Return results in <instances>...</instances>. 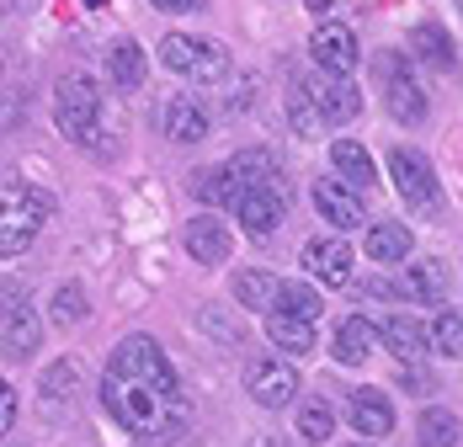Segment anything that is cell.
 Masks as SVG:
<instances>
[{
  "mask_svg": "<svg viewBox=\"0 0 463 447\" xmlns=\"http://www.w3.org/2000/svg\"><path fill=\"white\" fill-rule=\"evenodd\" d=\"M101 404L144 447L176 442L192 421L182 378H176L171 357L160 352V341H149V336H123L112 347L107 373H101Z\"/></svg>",
  "mask_w": 463,
  "mask_h": 447,
  "instance_id": "1",
  "label": "cell"
},
{
  "mask_svg": "<svg viewBox=\"0 0 463 447\" xmlns=\"http://www.w3.org/2000/svg\"><path fill=\"white\" fill-rule=\"evenodd\" d=\"M48 214H53V203L38 186H27V181H16V176H0V256L33 251Z\"/></svg>",
  "mask_w": 463,
  "mask_h": 447,
  "instance_id": "2",
  "label": "cell"
},
{
  "mask_svg": "<svg viewBox=\"0 0 463 447\" xmlns=\"http://www.w3.org/2000/svg\"><path fill=\"white\" fill-rule=\"evenodd\" d=\"M53 123H59V134L75 138V144H91L96 123H101V90L86 70H70L59 86H53Z\"/></svg>",
  "mask_w": 463,
  "mask_h": 447,
  "instance_id": "3",
  "label": "cell"
},
{
  "mask_svg": "<svg viewBox=\"0 0 463 447\" xmlns=\"http://www.w3.org/2000/svg\"><path fill=\"white\" fill-rule=\"evenodd\" d=\"M160 59H165V70H176L186 81H203V86L230 75V53L219 43H208V38H192V33H165Z\"/></svg>",
  "mask_w": 463,
  "mask_h": 447,
  "instance_id": "4",
  "label": "cell"
},
{
  "mask_svg": "<svg viewBox=\"0 0 463 447\" xmlns=\"http://www.w3.org/2000/svg\"><path fill=\"white\" fill-rule=\"evenodd\" d=\"M383 101H389V112H394L405 128H416L420 118H426V90H420V81H416V70H411L405 53H389V59H383Z\"/></svg>",
  "mask_w": 463,
  "mask_h": 447,
  "instance_id": "5",
  "label": "cell"
},
{
  "mask_svg": "<svg viewBox=\"0 0 463 447\" xmlns=\"http://www.w3.org/2000/svg\"><path fill=\"white\" fill-rule=\"evenodd\" d=\"M389 181L400 186V197H405L411 208H437V203H442L437 171H431V160H420L416 149H394V155H389Z\"/></svg>",
  "mask_w": 463,
  "mask_h": 447,
  "instance_id": "6",
  "label": "cell"
},
{
  "mask_svg": "<svg viewBox=\"0 0 463 447\" xmlns=\"http://www.w3.org/2000/svg\"><path fill=\"white\" fill-rule=\"evenodd\" d=\"M245 389H250V400L261 404V410H282L298 395V367L282 357H261L245 367Z\"/></svg>",
  "mask_w": 463,
  "mask_h": 447,
  "instance_id": "7",
  "label": "cell"
},
{
  "mask_svg": "<svg viewBox=\"0 0 463 447\" xmlns=\"http://www.w3.org/2000/svg\"><path fill=\"white\" fill-rule=\"evenodd\" d=\"M282 214H288V192L278 186H240V197H234V219L245 224V234H278Z\"/></svg>",
  "mask_w": 463,
  "mask_h": 447,
  "instance_id": "8",
  "label": "cell"
},
{
  "mask_svg": "<svg viewBox=\"0 0 463 447\" xmlns=\"http://www.w3.org/2000/svg\"><path fill=\"white\" fill-rule=\"evenodd\" d=\"M38 341H43V319L38 309L22 299V293H11V304H5V325H0V352L11 362H27L38 352Z\"/></svg>",
  "mask_w": 463,
  "mask_h": 447,
  "instance_id": "9",
  "label": "cell"
},
{
  "mask_svg": "<svg viewBox=\"0 0 463 447\" xmlns=\"http://www.w3.org/2000/svg\"><path fill=\"white\" fill-rule=\"evenodd\" d=\"M309 53H315V64H320L325 75H352L357 70V33L352 27H341V22H320L315 27V38H309Z\"/></svg>",
  "mask_w": 463,
  "mask_h": 447,
  "instance_id": "10",
  "label": "cell"
},
{
  "mask_svg": "<svg viewBox=\"0 0 463 447\" xmlns=\"http://www.w3.org/2000/svg\"><path fill=\"white\" fill-rule=\"evenodd\" d=\"M304 86H309V96L320 101L325 123H352V118L363 112V90L352 86L346 75H325V70H320V75H309Z\"/></svg>",
  "mask_w": 463,
  "mask_h": 447,
  "instance_id": "11",
  "label": "cell"
},
{
  "mask_svg": "<svg viewBox=\"0 0 463 447\" xmlns=\"http://www.w3.org/2000/svg\"><path fill=\"white\" fill-rule=\"evenodd\" d=\"M315 208H320L325 224H335V229H357V224H368V208H363V197L346 186V181H315Z\"/></svg>",
  "mask_w": 463,
  "mask_h": 447,
  "instance_id": "12",
  "label": "cell"
},
{
  "mask_svg": "<svg viewBox=\"0 0 463 447\" xmlns=\"http://www.w3.org/2000/svg\"><path fill=\"white\" fill-rule=\"evenodd\" d=\"M304 267L315 271L320 282H330V288H346V282H352V245L335 240V234L309 240V245H304Z\"/></svg>",
  "mask_w": 463,
  "mask_h": 447,
  "instance_id": "13",
  "label": "cell"
},
{
  "mask_svg": "<svg viewBox=\"0 0 463 447\" xmlns=\"http://www.w3.org/2000/svg\"><path fill=\"white\" fill-rule=\"evenodd\" d=\"M160 123H165V138L197 144V138H208V107L197 96H171L165 112H160Z\"/></svg>",
  "mask_w": 463,
  "mask_h": 447,
  "instance_id": "14",
  "label": "cell"
},
{
  "mask_svg": "<svg viewBox=\"0 0 463 447\" xmlns=\"http://www.w3.org/2000/svg\"><path fill=\"white\" fill-rule=\"evenodd\" d=\"M186 256H192V262H203V267L230 262V229L213 219V214L192 219V224H186Z\"/></svg>",
  "mask_w": 463,
  "mask_h": 447,
  "instance_id": "15",
  "label": "cell"
},
{
  "mask_svg": "<svg viewBox=\"0 0 463 447\" xmlns=\"http://www.w3.org/2000/svg\"><path fill=\"white\" fill-rule=\"evenodd\" d=\"M373 352H378V325H368L363 314H352V319L335 325V341H330V357L335 362L357 367V362H368Z\"/></svg>",
  "mask_w": 463,
  "mask_h": 447,
  "instance_id": "16",
  "label": "cell"
},
{
  "mask_svg": "<svg viewBox=\"0 0 463 447\" xmlns=\"http://www.w3.org/2000/svg\"><path fill=\"white\" fill-rule=\"evenodd\" d=\"M330 160H335V176L346 181L352 192L378 186V166H373V155L357 144V138H335V144H330Z\"/></svg>",
  "mask_w": 463,
  "mask_h": 447,
  "instance_id": "17",
  "label": "cell"
},
{
  "mask_svg": "<svg viewBox=\"0 0 463 447\" xmlns=\"http://www.w3.org/2000/svg\"><path fill=\"white\" fill-rule=\"evenodd\" d=\"M346 415H352V426L363 437H389L394 432V404H389V395H378V389H357Z\"/></svg>",
  "mask_w": 463,
  "mask_h": 447,
  "instance_id": "18",
  "label": "cell"
},
{
  "mask_svg": "<svg viewBox=\"0 0 463 447\" xmlns=\"http://www.w3.org/2000/svg\"><path fill=\"white\" fill-rule=\"evenodd\" d=\"M267 336H272V347L293 352V357L315 352V319H298V314L272 309V314H267Z\"/></svg>",
  "mask_w": 463,
  "mask_h": 447,
  "instance_id": "19",
  "label": "cell"
},
{
  "mask_svg": "<svg viewBox=\"0 0 463 447\" xmlns=\"http://www.w3.org/2000/svg\"><path fill=\"white\" fill-rule=\"evenodd\" d=\"M378 341H383L394 357H405V362H416L420 347H431L426 330H420V319H411V314H389V319L378 325Z\"/></svg>",
  "mask_w": 463,
  "mask_h": 447,
  "instance_id": "20",
  "label": "cell"
},
{
  "mask_svg": "<svg viewBox=\"0 0 463 447\" xmlns=\"http://www.w3.org/2000/svg\"><path fill=\"white\" fill-rule=\"evenodd\" d=\"M416 251V234L405 229V224H373L368 229V256L378 267H389V262H405Z\"/></svg>",
  "mask_w": 463,
  "mask_h": 447,
  "instance_id": "21",
  "label": "cell"
},
{
  "mask_svg": "<svg viewBox=\"0 0 463 447\" xmlns=\"http://www.w3.org/2000/svg\"><path fill=\"white\" fill-rule=\"evenodd\" d=\"M107 75H112V86L139 90L144 86V48L134 38H118V43L107 48Z\"/></svg>",
  "mask_w": 463,
  "mask_h": 447,
  "instance_id": "22",
  "label": "cell"
},
{
  "mask_svg": "<svg viewBox=\"0 0 463 447\" xmlns=\"http://www.w3.org/2000/svg\"><path fill=\"white\" fill-rule=\"evenodd\" d=\"M416 437H420V447H463V421L453 415V410L431 404V410H420Z\"/></svg>",
  "mask_w": 463,
  "mask_h": 447,
  "instance_id": "23",
  "label": "cell"
},
{
  "mask_svg": "<svg viewBox=\"0 0 463 447\" xmlns=\"http://www.w3.org/2000/svg\"><path fill=\"white\" fill-rule=\"evenodd\" d=\"M411 48H416L431 70H453V64H458V48H453V38H448L437 22H420V27H411Z\"/></svg>",
  "mask_w": 463,
  "mask_h": 447,
  "instance_id": "24",
  "label": "cell"
},
{
  "mask_svg": "<svg viewBox=\"0 0 463 447\" xmlns=\"http://www.w3.org/2000/svg\"><path fill=\"white\" fill-rule=\"evenodd\" d=\"M288 123H293L298 138H320L325 134V112H320V101L309 96L304 81H293V90H288Z\"/></svg>",
  "mask_w": 463,
  "mask_h": 447,
  "instance_id": "25",
  "label": "cell"
},
{
  "mask_svg": "<svg viewBox=\"0 0 463 447\" xmlns=\"http://www.w3.org/2000/svg\"><path fill=\"white\" fill-rule=\"evenodd\" d=\"M230 166H234V176L245 181V186H278V192H288V186H282V166L267 155V149H240Z\"/></svg>",
  "mask_w": 463,
  "mask_h": 447,
  "instance_id": "26",
  "label": "cell"
},
{
  "mask_svg": "<svg viewBox=\"0 0 463 447\" xmlns=\"http://www.w3.org/2000/svg\"><path fill=\"white\" fill-rule=\"evenodd\" d=\"M448 267L442 262H420V267H411V277H405V299H416V304H442L448 299Z\"/></svg>",
  "mask_w": 463,
  "mask_h": 447,
  "instance_id": "27",
  "label": "cell"
},
{
  "mask_svg": "<svg viewBox=\"0 0 463 447\" xmlns=\"http://www.w3.org/2000/svg\"><path fill=\"white\" fill-rule=\"evenodd\" d=\"M240 186H245V181L234 176V166H213V171H197V176H192V192H197L208 208H219V203H230L234 208Z\"/></svg>",
  "mask_w": 463,
  "mask_h": 447,
  "instance_id": "28",
  "label": "cell"
},
{
  "mask_svg": "<svg viewBox=\"0 0 463 447\" xmlns=\"http://www.w3.org/2000/svg\"><path fill=\"white\" fill-rule=\"evenodd\" d=\"M278 288L282 282H272L267 271H234V299L245 304V309H278Z\"/></svg>",
  "mask_w": 463,
  "mask_h": 447,
  "instance_id": "29",
  "label": "cell"
},
{
  "mask_svg": "<svg viewBox=\"0 0 463 447\" xmlns=\"http://www.w3.org/2000/svg\"><path fill=\"white\" fill-rule=\"evenodd\" d=\"M426 341H431L437 357H463V309H442L437 314L431 330H426Z\"/></svg>",
  "mask_w": 463,
  "mask_h": 447,
  "instance_id": "30",
  "label": "cell"
},
{
  "mask_svg": "<svg viewBox=\"0 0 463 447\" xmlns=\"http://www.w3.org/2000/svg\"><path fill=\"white\" fill-rule=\"evenodd\" d=\"M298 437H304V442H330V437H335V415H330V404L325 400H304L298 404Z\"/></svg>",
  "mask_w": 463,
  "mask_h": 447,
  "instance_id": "31",
  "label": "cell"
},
{
  "mask_svg": "<svg viewBox=\"0 0 463 447\" xmlns=\"http://www.w3.org/2000/svg\"><path fill=\"white\" fill-rule=\"evenodd\" d=\"M48 309H53V325H64V330H70V325H80V319L91 314V304H86V288L64 282V288L53 293V304H48Z\"/></svg>",
  "mask_w": 463,
  "mask_h": 447,
  "instance_id": "32",
  "label": "cell"
},
{
  "mask_svg": "<svg viewBox=\"0 0 463 447\" xmlns=\"http://www.w3.org/2000/svg\"><path fill=\"white\" fill-rule=\"evenodd\" d=\"M75 384H80V362H70V357H59L53 367H43V378H38V389H43L48 400H70Z\"/></svg>",
  "mask_w": 463,
  "mask_h": 447,
  "instance_id": "33",
  "label": "cell"
},
{
  "mask_svg": "<svg viewBox=\"0 0 463 447\" xmlns=\"http://www.w3.org/2000/svg\"><path fill=\"white\" fill-rule=\"evenodd\" d=\"M278 309L298 314V319H315V314H320V293H315L309 282H282L278 288Z\"/></svg>",
  "mask_w": 463,
  "mask_h": 447,
  "instance_id": "34",
  "label": "cell"
},
{
  "mask_svg": "<svg viewBox=\"0 0 463 447\" xmlns=\"http://www.w3.org/2000/svg\"><path fill=\"white\" fill-rule=\"evenodd\" d=\"M11 421H16V395H11V384L0 378V437L11 432Z\"/></svg>",
  "mask_w": 463,
  "mask_h": 447,
  "instance_id": "35",
  "label": "cell"
},
{
  "mask_svg": "<svg viewBox=\"0 0 463 447\" xmlns=\"http://www.w3.org/2000/svg\"><path fill=\"white\" fill-rule=\"evenodd\" d=\"M363 293H368V299H405V288H394L389 277H373V282L363 288Z\"/></svg>",
  "mask_w": 463,
  "mask_h": 447,
  "instance_id": "36",
  "label": "cell"
},
{
  "mask_svg": "<svg viewBox=\"0 0 463 447\" xmlns=\"http://www.w3.org/2000/svg\"><path fill=\"white\" fill-rule=\"evenodd\" d=\"M149 5H155V11H197L203 0H149Z\"/></svg>",
  "mask_w": 463,
  "mask_h": 447,
  "instance_id": "37",
  "label": "cell"
},
{
  "mask_svg": "<svg viewBox=\"0 0 463 447\" xmlns=\"http://www.w3.org/2000/svg\"><path fill=\"white\" fill-rule=\"evenodd\" d=\"M250 447H288L282 437H250Z\"/></svg>",
  "mask_w": 463,
  "mask_h": 447,
  "instance_id": "38",
  "label": "cell"
},
{
  "mask_svg": "<svg viewBox=\"0 0 463 447\" xmlns=\"http://www.w3.org/2000/svg\"><path fill=\"white\" fill-rule=\"evenodd\" d=\"M335 5H341V0H309V11H320V16L325 11H335Z\"/></svg>",
  "mask_w": 463,
  "mask_h": 447,
  "instance_id": "39",
  "label": "cell"
},
{
  "mask_svg": "<svg viewBox=\"0 0 463 447\" xmlns=\"http://www.w3.org/2000/svg\"><path fill=\"white\" fill-rule=\"evenodd\" d=\"M11 5H16V0H0V16H5V11H11Z\"/></svg>",
  "mask_w": 463,
  "mask_h": 447,
  "instance_id": "40",
  "label": "cell"
},
{
  "mask_svg": "<svg viewBox=\"0 0 463 447\" xmlns=\"http://www.w3.org/2000/svg\"><path fill=\"white\" fill-rule=\"evenodd\" d=\"M0 325H5V304H0Z\"/></svg>",
  "mask_w": 463,
  "mask_h": 447,
  "instance_id": "41",
  "label": "cell"
},
{
  "mask_svg": "<svg viewBox=\"0 0 463 447\" xmlns=\"http://www.w3.org/2000/svg\"><path fill=\"white\" fill-rule=\"evenodd\" d=\"M91 5H101V0H91Z\"/></svg>",
  "mask_w": 463,
  "mask_h": 447,
  "instance_id": "42",
  "label": "cell"
},
{
  "mask_svg": "<svg viewBox=\"0 0 463 447\" xmlns=\"http://www.w3.org/2000/svg\"><path fill=\"white\" fill-rule=\"evenodd\" d=\"M352 447H363V442H352Z\"/></svg>",
  "mask_w": 463,
  "mask_h": 447,
  "instance_id": "43",
  "label": "cell"
},
{
  "mask_svg": "<svg viewBox=\"0 0 463 447\" xmlns=\"http://www.w3.org/2000/svg\"><path fill=\"white\" fill-rule=\"evenodd\" d=\"M458 5H463V0H458Z\"/></svg>",
  "mask_w": 463,
  "mask_h": 447,
  "instance_id": "44",
  "label": "cell"
}]
</instances>
